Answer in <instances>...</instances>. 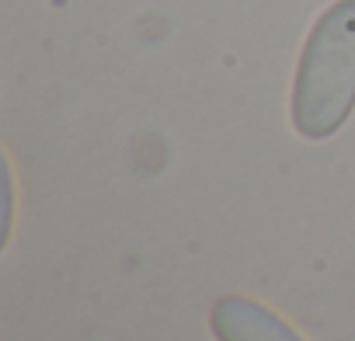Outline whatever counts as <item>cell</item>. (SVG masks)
<instances>
[{"mask_svg":"<svg viewBox=\"0 0 355 341\" xmlns=\"http://www.w3.org/2000/svg\"><path fill=\"white\" fill-rule=\"evenodd\" d=\"M355 112V0L334 4L313 21L296 80H293V129L303 139H331Z\"/></svg>","mask_w":355,"mask_h":341,"instance_id":"1","label":"cell"},{"mask_svg":"<svg viewBox=\"0 0 355 341\" xmlns=\"http://www.w3.org/2000/svg\"><path fill=\"white\" fill-rule=\"evenodd\" d=\"M216 341H303L279 313L248 296H223L209 313Z\"/></svg>","mask_w":355,"mask_h":341,"instance_id":"2","label":"cell"}]
</instances>
